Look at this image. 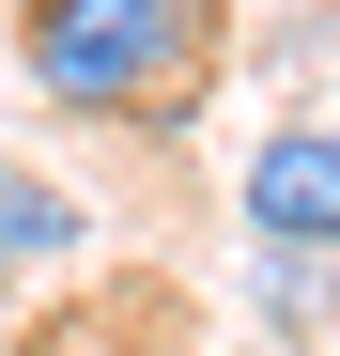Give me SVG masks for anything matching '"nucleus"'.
<instances>
[{
  "instance_id": "f257e3e1",
  "label": "nucleus",
  "mask_w": 340,
  "mask_h": 356,
  "mask_svg": "<svg viewBox=\"0 0 340 356\" xmlns=\"http://www.w3.org/2000/svg\"><path fill=\"white\" fill-rule=\"evenodd\" d=\"M232 47V0H16V78L78 124H186Z\"/></svg>"
},
{
  "instance_id": "f03ea898",
  "label": "nucleus",
  "mask_w": 340,
  "mask_h": 356,
  "mask_svg": "<svg viewBox=\"0 0 340 356\" xmlns=\"http://www.w3.org/2000/svg\"><path fill=\"white\" fill-rule=\"evenodd\" d=\"M232 202H248V232L278 264H340V124H278Z\"/></svg>"
},
{
  "instance_id": "7ed1b4c3",
  "label": "nucleus",
  "mask_w": 340,
  "mask_h": 356,
  "mask_svg": "<svg viewBox=\"0 0 340 356\" xmlns=\"http://www.w3.org/2000/svg\"><path fill=\"white\" fill-rule=\"evenodd\" d=\"M78 232H93V217H78L62 186H46V170H16V155H0V279H31V264H62Z\"/></svg>"
}]
</instances>
